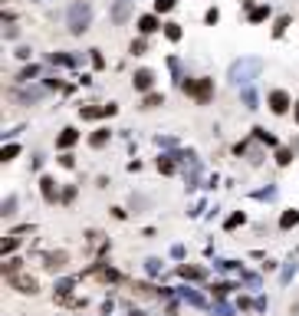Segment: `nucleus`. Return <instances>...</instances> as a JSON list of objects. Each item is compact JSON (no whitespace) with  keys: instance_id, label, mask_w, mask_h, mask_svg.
I'll return each instance as SVG.
<instances>
[{"instance_id":"f257e3e1","label":"nucleus","mask_w":299,"mask_h":316,"mask_svg":"<svg viewBox=\"0 0 299 316\" xmlns=\"http://www.w3.org/2000/svg\"><path fill=\"white\" fill-rule=\"evenodd\" d=\"M270 105H273V112L280 116V112L289 109V96L286 93H273V96H270Z\"/></svg>"},{"instance_id":"f03ea898","label":"nucleus","mask_w":299,"mask_h":316,"mask_svg":"<svg viewBox=\"0 0 299 316\" xmlns=\"http://www.w3.org/2000/svg\"><path fill=\"white\" fill-rule=\"evenodd\" d=\"M10 283L20 286V293H33V290H37V283H33V280H26V277H10Z\"/></svg>"},{"instance_id":"7ed1b4c3","label":"nucleus","mask_w":299,"mask_h":316,"mask_svg":"<svg viewBox=\"0 0 299 316\" xmlns=\"http://www.w3.org/2000/svg\"><path fill=\"white\" fill-rule=\"evenodd\" d=\"M135 86H138V89H148V86H151V73H148V69H142V73L135 76Z\"/></svg>"},{"instance_id":"20e7f679","label":"nucleus","mask_w":299,"mask_h":316,"mask_svg":"<svg viewBox=\"0 0 299 316\" xmlns=\"http://www.w3.org/2000/svg\"><path fill=\"white\" fill-rule=\"evenodd\" d=\"M73 142H76V129H66V132L59 135V145L66 149V145H73Z\"/></svg>"},{"instance_id":"39448f33","label":"nucleus","mask_w":299,"mask_h":316,"mask_svg":"<svg viewBox=\"0 0 299 316\" xmlns=\"http://www.w3.org/2000/svg\"><path fill=\"white\" fill-rule=\"evenodd\" d=\"M296 221H299V214H296V211H286V214H283V227H293Z\"/></svg>"},{"instance_id":"423d86ee","label":"nucleus","mask_w":299,"mask_h":316,"mask_svg":"<svg viewBox=\"0 0 299 316\" xmlns=\"http://www.w3.org/2000/svg\"><path fill=\"white\" fill-rule=\"evenodd\" d=\"M142 30H145V33L155 30V17H142Z\"/></svg>"},{"instance_id":"0eeeda50","label":"nucleus","mask_w":299,"mask_h":316,"mask_svg":"<svg viewBox=\"0 0 299 316\" xmlns=\"http://www.w3.org/2000/svg\"><path fill=\"white\" fill-rule=\"evenodd\" d=\"M175 7V0H158V10H171Z\"/></svg>"},{"instance_id":"6e6552de","label":"nucleus","mask_w":299,"mask_h":316,"mask_svg":"<svg viewBox=\"0 0 299 316\" xmlns=\"http://www.w3.org/2000/svg\"><path fill=\"white\" fill-rule=\"evenodd\" d=\"M296 119H299V105H296Z\"/></svg>"}]
</instances>
